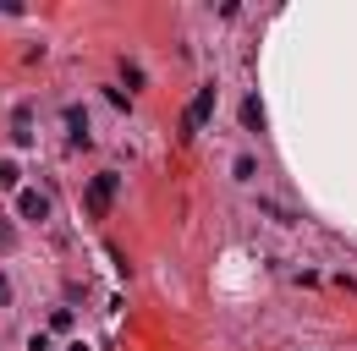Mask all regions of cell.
<instances>
[{
    "label": "cell",
    "mask_w": 357,
    "mask_h": 351,
    "mask_svg": "<svg viewBox=\"0 0 357 351\" xmlns=\"http://www.w3.org/2000/svg\"><path fill=\"white\" fill-rule=\"evenodd\" d=\"M82 204H88V214H110V204H116V176H110V170H105V176H94Z\"/></svg>",
    "instance_id": "1"
},
{
    "label": "cell",
    "mask_w": 357,
    "mask_h": 351,
    "mask_svg": "<svg viewBox=\"0 0 357 351\" xmlns=\"http://www.w3.org/2000/svg\"><path fill=\"white\" fill-rule=\"evenodd\" d=\"M209 116H214V88H198V93H193V105H187V121H182V132L193 138V132H198Z\"/></svg>",
    "instance_id": "2"
},
{
    "label": "cell",
    "mask_w": 357,
    "mask_h": 351,
    "mask_svg": "<svg viewBox=\"0 0 357 351\" xmlns=\"http://www.w3.org/2000/svg\"><path fill=\"white\" fill-rule=\"evenodd\" d=\"M67 132H71L77 148H88V143H94V132H88V110H82V105H67Z\"/></svg>",
    "instance_id": "3"
},
{
    "label": "cell",
    "mask_w": 357,
    "mask_h": 351,
    "mask_svg": "<svg viewBox=\"0 0 357 351\" xmlns=\"http://www.w3.org/2000/svg\"><path fill=\"white\" fill-rule=\"evenodd\" d=\"M17 214H22V219H44V214H50V198H44V192H22V198H17Z\"/></svg>",
    "instance_id": "4"
},
{
    "label": "cell",
    "mask_w": 357,
    "mask_h": 351,
    "mask_svg": "<svg viewBox=\"0 0 357 351\" xmlns=\"http://www.w3.org/2000/svg\"><path fill=\"white\" fill-rule=\"evenodd\" d=\"M11 132H17V143H33V110H28V105L11 116Z\"/></svg>",
    "instance_id": "5"
},
{
    "label": "cell",
    "mask_w": 357,
    "mask_h": 351,
    "mask_svg": "<svg viewBox=\"0 0 357 351\" xmlns=\"http://www.w3.org/2000/svg\"><path fill=\"white\" fill-rule=\"evenodd\" d=\"M242 127H247V132L264 127V105H259V99H242Z\"/></svg>",
    "instance_id": "6"
},
{
    "label": "cell",
    "mask_w": 357,
    "mask_h": 351,
    "mask_svg": "<svg viewBox=\"0 0 357 351\" xmlns=\"http://www.w3.org/2000/svg\"><path fill=\"white\" fill-rule=\"evenodd\" d=\"M0 187H17V159H0Z\"/></svg>",
    "instance_id": "7"
},
{
    "label": "cell",
    "mask_w": 357,
    "mask_h": 351,
    "mask_svg": "<svg viewBox=\"0 0 357 351\" xmlns=\"http://www.w3.org/2000/svg\"><path fill=\"white\" fill-rule=\"evenodd\" d=\"M50 330H55V335H67V330H71V313H67V307H61V313H50Z\"/></svg>",
    "instance_id": "8"
},
{
    "label": "cell",
    "mask_w": 357,
    "mask_h": 351,
    "mask_svg": "<svg viewBox=\"0 0 357 351\" xmlns=\"http://www.w3.org/2000/svg\"><path fill=\"white\" fill-rule=\"evenodd\" d=\"M6 302H11V285H6V275H0V307H6Z\"/></svg>",
    "instance_id": "9"
},
{
    "label": "cell",
    "mask_w": 357,
    "mask_h": 351,
    "mask_svg": "<svg viewBox=\"0 0 357 351\" xmlns=\"http://www.w3.org/2000/svg\"><path fill=\"white\" fill-rule=\"evenodd\" d=\"M6 242H11V231H6V225H0V247H6Z\"/></svg>",
    "instance_id": "10"
}]
</instances>
